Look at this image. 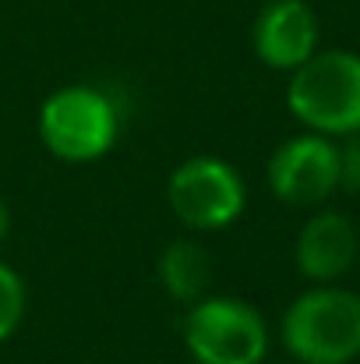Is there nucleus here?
<instances>
[{"instance_id": "obj_7", "label": "nucleus", "mask_w": 360, "mask_h": 364, "mask_svg": "<svg viewBox=\"0 0 360 364\" xmlns=\"http://www.w3.org/2000/svg\"><path fill=\"white\" fill-rule=\"evenodd\" d=\"M251 43L261 64L276 71H297L318 50V18L304 0H272L261 7Z\"/></svg>"}, {"instance_id": "obj_9", "label": "nucleus", "mask_w": 360, "mask_h": 364, "mask_svg": "<svg viewBox=\"0 0 360 364\" xmlns=\"http://www.w3.org/2000/svg\"><path fill=\"white\" fill-rule=\"evenodd\" d=\"M212 279V258L198 241H173L159 255V283L173 301L195 304Z\"/></svg>"}, {"instance_id": "obj_11", "label": "nucleus", "mask_w": 360, "mask_h": 364, "mask_svg": "<svg viewBox=\"0 0 360 364\" xmlns=\"http://www.w3.org/2000/svg\"><path fill=\"white\" fill-rule=\"evenodd\" d=\"M339 188L360 195V131H354L350 141L339 149Z\"/></svg>"}, {"instance_id": "obj_6", "label": "nucleus", "mask_w": 360, "mask_h": 364, "mask_svg": "<svg viewBox=\"0 0 360 364\" xmlns=\"http://www.w3.org/2000/svg\"><path fill=\"white\" fill-rule=\"evenodd\" d=\"M268 188L290 205H318L339 188V145L325 134H297L268 159Z\"/></svg>"}, {"instance_id": "obj_5", "label": "nucleus", "mask_w": 360, "mask_h": 364, "mask_svg": "<svg viewBox=\"0 0 360 364\" xmlns=\"http://www.w3.org/2000/svg\"><path fill=\"white\" fill-rule=\"evenodd\" d=\"M244 181L240 173L216 156L184 159L166 184V202L173 216L191 230H223L244 213Z\"/></svg>"}, {"instance_id": "obj_12", "label": "nucleus", "mask_w": 360, "mask_h": 364, "mask_svg": "<svg viewBox=\"0 0 360 364\" xmlns=\"http://www.w3.org/2000/svg\"><path fill=\"white\" fill-rule=\"evenodd\" d=\"M7 230H11V209H7V202L0 198V241L7 237Z\"/></svg>"}, {"instance_id": "obj_4", "label": "nucleus", "mask_w": 360, "mask_h": 364, "mask_svg": "<svg viewBox=\"0 0 360 364\" xmlns=\"http://www.w3.org/2000/svg\"><path fill=\"white\" fill-rule=\"evenodd\" d=\"M184 343L198 364H261L268 329L240 297H202L184 318Z\"/></svg>"}, {"instance_id": "obj_1", "label": "nucleus", "mask_w": 360, "mask_h": 364, "mask_svg": "<svg viewBox=\"0 0 360 364\" xmlns=\"http://www.w3.org/2000/svg\"><path fill=\"white\" fill-rule=\"evenodd\" d=\"M283 347L300 364H350L360 358V294L318 283L283 315Z\"/></svg>"}, {"instance_id": "obj_3", "label": "nucleus", "mask_w": 360, "mask_h": 364, "mask_svg": "<svg viewBox=\"0 0 360 364\" xmlns=\"http://www.w3.org/2000/svg\"><path fill=\"white\" fill-rule=\"evenodd\" d=\"M117 107L92 85H67L39 110V138L64 163H92L117 141Z\"/></svg>"}, {"instance_id": "obj_2", "label": "nucleus", "mask_w": 360, "mask_h": 364, "mask_svg": "<svg viewBox=\"0 0 360 364\" xmlns=\"http://www.w3.org/2000/svg\"><path fill=\"white\" fill-rule=\"evenodd\" d=\"M286 103L315 134L360 131V53L315 50L290 78Z\"/></svg>"}, {"instance_id": "obj_10", "label": "nucleus", "mask_w": 360, "mask_h": 364, "mask_svg": "<svg viewBox=\"0 0 360 364\" xmlns=\"http://www.w3.org/2000/svg\"><path fill=\"white\" fill-rule=\"evenodd\" d=\"M21 318H25V283L7 262H0V343L18 333Z\"/></svg>"}, {"instance_id": "obj_8", "label": "nucleus", "mask_w": 360, "mask_h": 364, "mask_svg": "<svg viewBox=\"0 0 360 364\" xmlns=\"http://www.w3.org/2000/svg\"><path fill=\"white\" fill-rule=\"evenodd\" d=\"M360 237L354 223L343 213H318L304 223L293 258L304 279L318 283H336L339 276H347L357 262Z\"/></svg>"}]
</instances>
